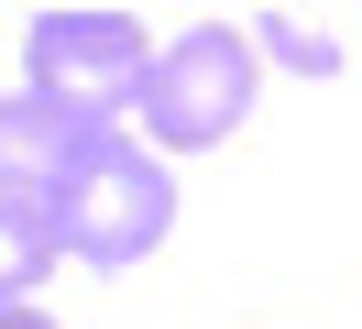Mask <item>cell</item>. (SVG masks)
Returning <instances> with one entry per match:
<instances>
[{
	"label": "cell",
	"instance_id": "3",
	"mask_svg": "<svg viewBox=\"0 0 362 329\" xmlns=\"http://www.w3.org/2000/svg\"><path fill=\"white\" fill-rule=\"evenodd\" d=\"M143 22L132 11H99V0H77V11H33L23 22V77L33 99L77 110V121H110V110L143 99Z\"/></svg>",
	"mask_w": 362,
	"mask_h": 329
},
{
	"label": "cell",
	"instance_id": "7",
	"mask_svg": "<svg viewBox=\"0 0 362 329\" xmlns=\"http://www.w3.org/2000/svg\"><path fill=\"white\" fill-rule=\"evenodd\" d=\"M0 329H55V318H45V307H0Z\"/></svg>",
	"mask_w": 362,
	"mask_h": 329
},
{
	"label": "cell",
	"instance_id": "5",
	"mask_svg": "<svg viewBox=\"0 0 362 329\" xmlns=\"http://www.w3.org/2000/svg\"><path fill=\"white\" fill-rule=\"evenodd\" d=\"M242 44H252V66H264V55H286L296 77H351V44H340V22H308V11H252V22H242Z\"/></svg>",
	"mask_w": 362,
	"mask_h": 329
},
{
	"label": "cell",
	"instance_id": "1",
	"mask_svg": "<svg viewBox=\"0 0 362 329\" xmlns=\"http://www.w3.org/2000/svg\"><path fill=\"white\" fill-rule=\"evenodd\" d=\"M33 209H45L55 253L99 263V275H132V263L176 231V175H165L143 143H121V132H88V143H77V165L55 175Z\"/></svg>",
	"mask_w": 362,
	"mask_h": 329
},
{
	"label": "cell",
	"instance_id": "4",
	"mask_svg": "<svg viewBox=\"0 0 362 329\" xmlns=\"http://www.w3.org/2000/svg\"><path fill=\"white\" fill-rule=\"evenodd\" d=\"M88 132H110V121H77V110H55V99H0V197H45L55 175L77 165V143Z\"/></svg>",
	"mask_w": 362,
	"mask_h": 329
},
{
	"label": "cell",
	"instance_id": "2",
	"mask_svg": "<svg viewBox=\"0 0 362 329\" xmlns=\"http://www.w3.org/2000/svg\"><path fill=\"white\" fill-rule=\"evenodd\" d=\"M252 110V44L242 22H187L154 66H143V132L165 154H220Z\"/></svg>",
	"mask_w": 362,
	"mask_h": 329
},
{
	"label": "cell",
	"instance_id": "6",
	"mask_svg": "<svg viewBox=\"0 0 362 329\" xmlns=\"http://www.w3.org/2000/svg\"><path fill=\"white\" fill-rule=\"evenodd\" d=\"M45 275H55V231H45V209H33V197H0V307H23Z\"/></svg>",
	"mask_w": 362,
	"mask_h": 329
}]
</instances>
